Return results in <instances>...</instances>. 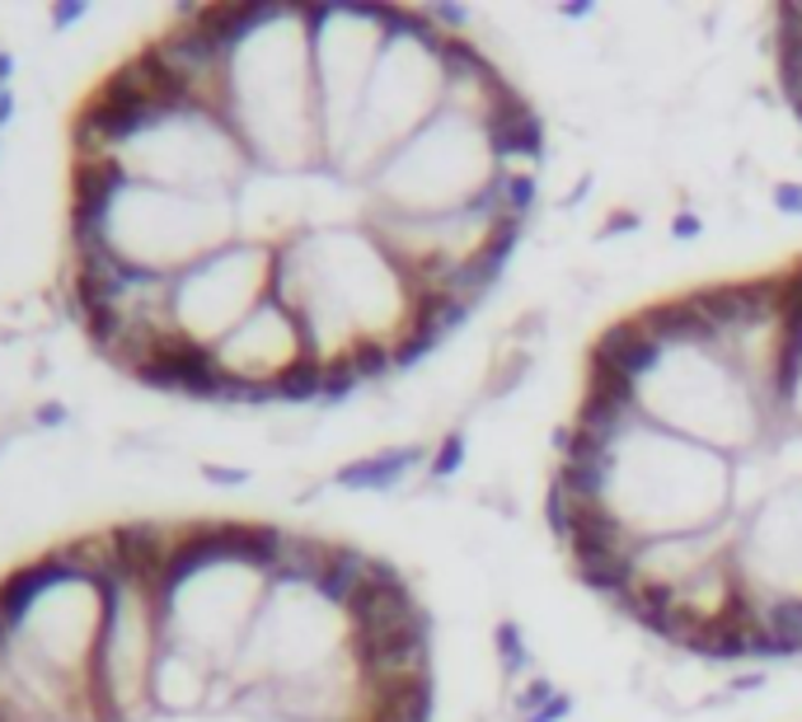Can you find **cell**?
Returning <instances> with one entry per match:
<instances>
[{
	"label": "cell",
	"mask_w": 802,
	"mask_h": 722,
	"mask_svg": "<svg viewBox=\"0 0 802 722\" xmlns=\"http://www.w3.org/2000/svg\"><path fill=\"white\" fill-rule=\"evenodd\" d=\"M601 507L638 544L709 531L732 516V455L643 418L605 451Z\"/></svg>",
	"instance_id": "1"
},
{
	"label": "cell",
	"mask_w": 802,
	"mask_h": 722,
	"mask_svg": "<svg viewBox=\"0 0 802 722\" xmlns=\"http://www.w3.org/2000/svg\"><path fill=\"white\" fill-rule=\"evenodd\" d=\"M493 179H498V155L493 141H488V127L442 109L386 155V165L371 174L366 192L380 207L413 211V216H442V211L475 207Z\"/></svg>",
	"instance_id": "2"
},
{
	"label": "cell",
	"mask_w": 802,
	"mask_h": 722,
	"mask_svg": "<svg viewBox=\"0 0 802 722\" xmlns=\"http://www.w3.org/2000/svg\"><path fill=\"white\" fill-rule=\"evenodd\" d=\"M305 24L320 90L324 169H338L357 136L371 70L390 38V5H305Z\"/></svg>",
	"instance_id": "3"
},
{
	"label": "cell",
	"mask_w": 802,
	"mask_h": 722,
	"mask_svg": "<svg viewBox=\"0 0 802 722\" xmlns=\"http://www.w3.org/2000/svg\"><path fill=\"white\" fill-rule=\"evenodd\" d=\"M268 277H272V244L258 240H231L216 254L188 263L183 273H174V333L193 343L216 347L240 320L268 301Z\"/></svg>",
	"instance_id": "4"
},
{
	"label": "cell",
	"mask_w": 802,
	"mask_h": 722,
	"mask_svg": "<svg viewBox=\"0 0 802 722\" xmlns=\"http://www.w3.org/2000/svg\"><path fill=\"white\" fill-rule=\"evenodd\" d=\"M221 371L235 380H277L287 376L296 362H305V333L296 324V314L287 306H277L272 296L258 306L249 320H240L225 338L212 347Z\"/></svg>",
	"instance_id": "5"
},
{
	"label": "cell",
	"mask_w": 802,
	"mask_h": 722,
	"mask_svg": "<svg viewBox=\"0 0 802 722\" xmlns=\"http://www.w3.org/2000/svg\"><path fill=\"white\" fill-rule=\"evenodd\" d=\"M427 460H432V446L423 442H404V446H386V451H371V455H357L334 469V488L343 492H399L413 474H427Z\"/></svg>",
	"instance_id": "6"
},
{
	"label": "cell",
	"mask_w": 802,
	"mask_h": 722,
	"mask_svg": "<svg viewBox=\"0 0 802 722\" xmlns=\"http://www.w3.org/2000/svg\"><path fill=\"white\" fill-rule=\"evenodd\" d=\"M488 141H493L498 169H535L545 160V118L535 103L521 95L488 122Z\"/></svg>",
	"instance_id": "7"
},
{
	"label": "cell",
	"mask_w": 802,
	"mask_h": 722,
	"mask_svg": "<svg viewBox=\"0 0 802 722\" xmlns=\"http://www.w3.org/2000/svg\"><path fill=\"white\" fill-rule=\"evenodd\" d=\"M488 211L502 221H516V225H531L535 207H539V174L535 169H498V179L488 184L483 192Z\"/></svg>",
	"instance_id": "8"
},
{
	"label": "cell",
	"mask_w": 802,
	"mask_h": 722,
	"mask_svg": "<svg viewBox=\"0 0 802 722\" xmlns=\"http://www.w3.org/2000/svg\"><path fill=\"white\" fill-rule=\"evenodd\" d=\"M493 662H498V676L508 685H521L531 671H535V647L526 643V629L512 614H502L493 624Z\"/></svg>",
	"instance_id": "9"
},
{
	"label": "cell",
	"mask_w": 802,
	"mask_h": 722,
	"mask_svg": "<svg viewBox=\"0 0 802 722\" xmlns=\"http://www.w3.org/2000/svg\"><path fill=\"white\" fill-rule=\"evenodd\" d=\"M277 403H287V409L324 403V362L305 357V362H296L287 376H277Z\"/></svg>",
	"instance_id": "10"
},
{
	"label": "cell",
	"mask_w": 802,
	"mask_h": 722,
	"mask_svg": "<svg viewBox=\"0 0 802 722\" xmlns=\"http://www.w3.org/2000/svg\"><path fill=\"white\" fill-rule=\"evenodd\" d=\"M465 451H469V436H465V427H446L442 432V442L432 446V460H427V488H446L456 474L465 469Z\"/></svg>",
	"instance_id": "11"
},
{
	"label": "cell",
	"mask_w": 802,
	"mask_h": 722,
	"mask_svg": "<svg viewBox=\"0 0 802 722\" xmlns=\"http://www.w3.org/2000/svg\"><path fill=\"white\" fill-rule=\"evenodd\" d=\"M554 695H559V685H554L545 671H531L521 685H512V713H516L521 722H526L531 713L545 709V703H549Z\"/></svg>",
	"instance_id": "12"
},
{
	"label": "cell",
	"mask_w": 802,
	"mask_h": 722,
	"mask_svg": "<svg viewBox=\"0 0 802 722\" xmlns=\"http://www.w3.org/2000/svg\"><path fill=\"white\" fill-rule=\"evenodd\" d=\"M770 207L779 211V216H802V184H793V179H783V184H775L770 188Z\"/></svg>",
	"instance_id": "13"
},
{
	"label": "cell",
	"mask_w": 802,
	"mask_h": 722,
	"mask_svg": "<svg viewBox=\"0 0 802 722\" xmlns=\"http://www.w3.org/2000/svg\"><path fill=\"white\" fill-rule=\"evenodd\" d=\"M634 231H643V211H610L605 216V225H601V235L597 240H620V235H634Z\"/></svg>",
	"instance_id": "14"
},
{
	"label": "cell",
	"mask_w": 802,
	"mask_h": 722,
	"mask_svg": "<svg viewBox=\"0 0 802 722\" xmlns=\"http://www.w3.org/2000/svg\"><path fill=\"white\" fill-rule=\"evenodd\" d=\"M202 479L207 484H221V488H244L254 474L249 469H231V465H202Z\"/></svg>",
	"instance_id": "15"
},
{
	"label": "cell",
	"mask_w": 802,
	"mask_h": 722,
	"mask_svg": "<svg viewBox=\"0 0 802 722\" xmlns=\"http://www.w3.org/2000/svg\"><path fill=\"white\" fill-rule=\"evenodd\" d=\"M572 709H578V699L559 690V695H554V699L545 703V709H539V713H531L526 722H564V718H572Z\"/></svg>",
	"instance_id": "16"
},
{
	"label": "cell",
	"mask_w": 802,
	"mask_h": 722,
	"mask_svg": "<svg viewBox=\"0 0 802 722\" xmlns=\"http://www.w3.org/2000/svg\"><path fill=\"white\" fill-rule=\"evenodd\" d=\"M700 231H704L700 211H676V216H671V235L676 240H700Z\"/></svg>",
	"instance_id": "17"
},
{
	"label": "cell",
	"mask_w": 802,
	"mask_h": 722,
	"mask_svg": "<svg viewBox=\"0 0 802 722\" xmlns=\"http://www.w3.org/2000/svg\"><path fill=\"white\" fill-rule=\"evenodd\" d=\"M66 418H71V413H66V403H57V399H52V403H38V409H33V422H38V427H62Z\"/></svg>",
	"instance_id": "18"
},
{
	"label": "cell",
	"mask_w": 802,
	"mask_h": 722,
	"mask_svg": "<svg viewBox=\"0 0 802 722\" xmlns=\"http://www.w3.org/2000/svg\"><path fill=\"white\" fill-rule=\"evenodd\" d=\"M76 20H85V5H80V0H71V5H57V10H52V24H57V29H71Z\"/></svg>",
	"instance_id": "19"
},
{
	"label": "cell",
	"mask_w": 802,
	"mask_h": 722,
	"mask_svg": "<svg viewBox=\"0 0 802 722\" xmlns=\"http://www.w3.org/2000/svg\"><path fill=\"white\" fill-rule=\"evenodd\" d=\"M756 690H765V676H737L727 685V695H756Z\"/></svg>",
	"instance_id": "20"
},
{
	"label": "cell",
	"mask_w": 802,
	"mask_h": 722,
	"mask_svg": "<svg viewBox=\"0 0 802 722\" xmlns=\"http://www.w3.org/2000/svg\"><path fill=\"white\" fill-rule=\"evenodd\" d=\"M10 113H14V95L5 90V95H0V127H5V122H10Z\"/></svg>",
	"instance_id": "21"
},
{
	"label": "cell",
	"mask_w": 802,
	"mask_h": 722,
	"mask_svg": "<svg viewBox=\"0 0 802 722\" xmlns=\"http://www.w3.org/2000/svg\"><path fill=\"white\" fill-rule=\"evenodd\" d=\"M5 90H10V85H0V95H5Z\"/></svg>",
	"instance_id": "22"
}]
</instances>
